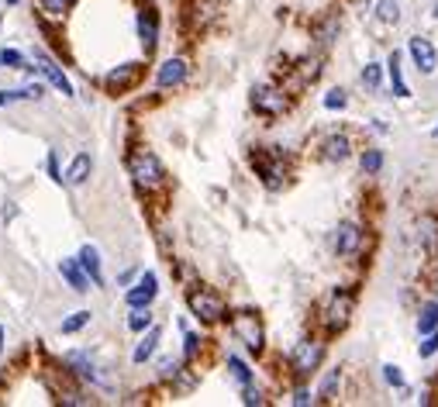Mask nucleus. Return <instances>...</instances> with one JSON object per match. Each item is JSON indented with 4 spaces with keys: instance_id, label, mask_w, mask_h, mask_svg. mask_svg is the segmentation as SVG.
Masks as SVG:
<instances>
[{
    "instance_id": "nucleus-1",
    "label": "nucleus",
    "mask_w": 438,
    "mask_h": 407,
    "mask_svg": "<svg viewBox=\"0 0 438 407\" xmlns=\"http://www.w3.org/2000/svg\"><path fill=\"white\" fill-rule=\"evenodd\" d=\"M128 169H131V180H135V187H138L142 194H156V190L166 187V169H163V163H159L156 152L138 149V152L128 159Z\"/></svg>"
},
{
    "instance_id": "nucleus-2",
    "label": "nucleus",
    "mask_w": 438,
    "mask_h": 407,
    "mask_svg": "<svg viewBox=\"0 0 438 407\" xmlns=\"http://www.w3.org/2000/svg\"><path fill=\"white\" fill-rule=\"evenodd\" d=\"M232 335L249 349V352H263L266 349V328H263V317L259 314H252V310H238V314H232Z\"/></svg>"
},
{
    "instance_id": "nucleus-3",
    "label": "nucleus",
    "mask_w": 438,
    "mask_h": 407,
    "mask_svg": "<svg viewBox=\"0 0 438 407\" xmlns=\"http://www.w3.org/2000/svg\"><path fill=\"white\" fill-rule=\"evenodd\" d=\"M352 310H355V297H352L349 290H332L328 301H325V307H321V324H325V331L339 335V331L352 321Z\"/></svg>"
},
{
    "instance_id": "nucleus-4",
    "label": "nucleus",
    "mask_w": 438,
    "mask_h": 407,
    "mask_svg": "<svg viewBox=\"0 0 438 407\" xmlns=\"http://www.w3.org/2000/svg\"><path fill=\"white\" fill-rule=\"evenodd\" d=\"M186 307H190V314H193L197 321H204V324H214V321L225 317V301H221L214 290H207V287H193V290L186 294Z\"/></svg>"
},
{
    "instance_id": "nucleus-5",
    "label": "nucleus",
    "mask_w": 438,
    "mask_h": 407,
    "mask_svg": "<svg viewBox=\"0 0 438 407\" xmlns=\"http://www.w3.org/2000/svg\"><path fill=\"white\" fill-rule=\"evenodd\" d=\"M321 359H325V342H318V338H304V342H297L293 352H290V366H293V373H297L300 380H307V376L321 366Z\"/></svg>"
},
{
    "instance_id": "nucleus-6",
    "label": "nucleus",
    "mask_w": 438,
    "mask_h": 407,
    "mask_svg": "<svg viewBox=\"0 0 438 407\" xmlns=\"http://www.w3.org/2000/svg\"><path fill=\"white\" fill-rule=\"evenodd\" d=\"M252 107L263 117H279V114L290 110V94L279 90V87H256L252 90Z\"/></svg>"
},
{
    "instance_id": "nucleus-7",
    "label": "nucleus",
    "mask_w": 438,
    "mask_h": 407,
    "mask_svg": "<svg viewBox=\"0 0 438 407\" xmlns=\"http://www.w3.org/2000/svg\"><path fill=\"white\" fill-rule=\"evenodd\" d=\"M142 73H145L142 63H124V66H117V69H111L104 76V87L111 94H128V90H135L142 83Z\"/></svg>"
},
{
    "instance_id": "nucleus-8",
    "label": "nucleus",
    "mask_w": 438,
    "mask_h": 407,
    "mask_svg": "<svg viewBox=\"0 0 438 407\" xmlns=\"http://www.w3.org/2000/svg\"><path fill=\"white\" fill-rule=\"evenodd\" d=\"M407 52H411V59H414L418 73H425V76H432V73H435L438 52H435V45H432L425 35H414V38L407 42Z\"/></svg>"
},
{
    "instance_id": "nucleus-9",
    "label": "nucleus",
    "mask_w": 438,
    "mask_h": 407,
    "mask_svg": "<svg viewBox=\"0 0 438 407\" xmlns=\"http://www.w3.org/2000/svg\"><path fill=\"white\" fill-rule=\"evenodd\" d=\"M156 294H159V280H156V273H142L138 280H135V287L124 294V301L128 307H149L156 301Z\"/></svg>"
},
{
    "instance_id": "nucleus-10",
    "label": "nucleus",
    "mask_w": 438,
    "mask_h": 407,
    "mask_svg": "<svg viewBox=\"0 0 438 407\" xmlns=\"http://www.w3.org/2000/svg\"><path fill=\"white\" fill-rule=\"evenodd\" d=\"M35 63H38V73H42V76H45L63 97H73V83H70V76H66V73H63L45 52H35Z\"/></svg>"
},
{
    "instance_id": "nucleus-11",
    "label": "nucleus",
    "mask_w": 438,
    "mask_h": 407,
    "mask_svg": "<svg viewBox=\"0 0 438 407\" xmlns=\"http://www.w3.org/2000/svg\"><path fill=\"white\" fill-rule=\"evenodd\" d=\"M359 249H362V228L352 224V221L339 224V231H335V252H339L342 259H352Z\"/></svg>"
},
{
    "instance_id": "nucleus-12",
    "label": "nucleus",
    "mask_w": 438,
    "mask_h": 407,
    "mask_svg": "<svg viewBox=\"0 0 438 407\" xmlns=\"http://www.w3.org/2000/svg\"><path fill=\"white\" fill-rule=\"evenodd\" d=\"M138 38L145 45V56H152L156 52V42H159V17H156L152 7H142L138 10Z\"/></svg>"
},
{
    "instance_id": "nucleus-13",
    "label": "nucleus",
    "mask_w": 438,
    "mask_h": 407,
    "mask_svg": "<svg viewBox=\"0 0 438 407\" xmlns=\"http://www.w3.org/2000/svg\"><path fill=\"white\" fill-rule=\"evenodd\" d=\"M59 273H63V280H66L76 294H87L90 290V276H87V269H83L80 259H59Z\"/></svg>"
},
{
    "instance_id": "nucleus-14",
    "label": "nucleus",
    "mask_w": 438,
    "mask_h": 407,
    "mask_svg": "<svg viewBox=\"0 0 438 407\" xmlns=\"http://www.w3.org/2000/svg\"><path fill=\"white\" fill-rule=\"evenodd\" d=\"M186 80V59H166L163 66H159V76H156V83H159V90H170V87H179Z\"/></svg>"
},
{
    "instance_id": "nucleus-15",
    "label": "nucleus",
    "mask_w": 438,
    "mask_h": 407,
    "mask_svg": "<svg viewBox=\"0 0 438 407\" xmlns=\"http://www.w3.org/2000/svg\"><path fill=\"white\" fill-rule=\"evenodd\" d=\"M218 17V3L214 0H190L186 3V21L190 28H207Z\"/></svg>"
},
{
    "instance_id": "nucleus-16",
    "label": "nucleus",
    "mask_w": 438,
    "mask_h": 407,
    "mask_svg": "<svg viewBox=\"0 0 438 407\" xmlns=\"http://www.w3.org/2000/svg\"><path fill=\"white\" fill-rule=\"evenodd\" d=\"M349 152H352L349 135H328V138L321 142V159H325V163H346Z\"/></svg>"
},
{
    "instance_id": "nucleus-17",
    "label": "nucleus",
    "mask_w": 438,
    "mask_h": 407,
    "mask_svg": "<svg viewBox=\"0 0 438 407\" xmlns=\"http://www.w3.org/2000/svg\"><path fill=\"white\" fill-rule=\"evenodd\" d=\"M252 163H256V169H259V176H263V183L269 187V190H279V187H283V176H286L283 163H276V159H263V156H256Z\"/></svg>"
},
{
    "instance_id": "nucleus-18",
    "label": "nucleus",
    "mask_w": 438,
    "mask_h": 407,
    "mask_svg": "<svg viewBox=\"0 0 438 407\" xmlns=\"http://www.w3.org/2000/svg\"><path fill=\"white\" fill-rule=\"evenodd\" d=\"M66 366H73L76 376L87 380V383H104L100 373H97V366H93V359H90L87 352H66Z\"/></svg>"
},
{
    "instance_id": "nucleus-19",
    "label": "nucleus",
    "mask_w": 438,
    "mask_h": 407,
    "mask_svg": "<svg viewBox=\"0 0 438 407\" xmlns=\"http://www.w3.org/2000/svg\"><path fill=\"white\" fill-rule=\"evenodd\" d=\"M80 263H83V269H87L90 283L100 287V283H104V273H100V252H97L93 245H83V249H80Z\"/></svg>"
},
{
    "instance_id": "nucleus-20",
    "label": "nucleus",
    "mask_w": 438,
    "mask_h": 407,
    "mask_svg": "<svg viewBox=\"0 0 438 407\" xmlns=\"http://www.w3.org/2000/svg\"><path fill=\"white\" fill-rule=\"evenodd\" d=\"M159 338H163V331H159V328H149V331H145V338L135 345V356H131V359H135L138 366H142V363H149V359L156 356V345H159Z\"/></svg>"
},
{
    "instance_id": "nucleus-21",
    "label": "nucleus",
    "mask_w": 438,
    "mask_h": 407,
    "mask_svg": "<svg viewBox=\"0 0 438 407\" xmlns=\"http://www.w3.org/2000/svg\"><path fill=\"white\" fill-rule=\"evenodd\" d=\"M90 173H93V159L90 156H76L73 166H70V173H66V183L70 187H83L90 180Z\"/></svg>"
},
{
    "instance_id": "nucleus-22",
    "label": "nucleus",
    "mask_w": 438,
    "mask_h": 407,
    "mask_svg": "<svg viewBox=\"0 0 438 407\" xmlns=\"http://www.w3.org/2000/svg\"><path fill=\"white\" fill-rule=\"evenodd\" d=\"M387 69H390V83H394V97H411L407 83H404V73H400V52H394L387 59Z\"/></svg>"
},
{
    "instance_id": "nucleus-23",
    "label": "nucleus",
    "mask_w": 438,
    "mask_h": 407,
    "mask_svg": "<svg viewBox=\"0 0 438 407\" xmlns=\"http://www.w3.org/2000/svg\"><path fill=\"white\" fill-rule=\"evenodd\" d=\"M42 97V83H28L21 90H0V107L3 103H17V101H38Z\"/></svg>"
},
{
    "instance_id": "nucleus-24",
    "label": "nucleus",
    "mask_w": 438,
    "mask_h": 407,
    "mask_svg": "<svg viewBox=\"0 0 438 407\" xmlns=\"http://www.w3.org/2000/svg\"><path fill=\"white\" fill-rule=\"evenodd\" d=\"M38 7H42V14H45V17L63 21V17H66V10H73V7H76V0H38Z\"/></svg>"
},
{
    "instance_id": "nucleus-25",
    "label": "nucleus",
    "mask_w": 438,
    "mask_h": 407,
    "mask_svg": "<svg viewBox=\"0 0 438 407\" xmlns=\"http://www.w3.org/2000/svg\"><path fill=\"white\" fill-rule=\"evenodd\" d=\"M418 331L428 335V331H438V304H425L421 314H418Z\"/></svg>"
},
{
    "instance_id": "nucleus-26",
    "label": "nucleus",
    "mask_w": 438,
    "mask_h": 407,
    "mask_svg": "<svg viewBox=\"0 0 438 407\" xmlns=\"http://www.w3.org/2000/svg\"><path fill=\"white\" fill-rule=\"evenodd\" d=\"M228 369H232V376H235L238 387H249V383H252V369H249L238 356H228Z\"/></svg>"
},
{
    "instance_id": "nucleus-27",
    "label": "nucleus",
    "mask_w": 438,
    "mask_h": 407,
    "mask_svg": "<svg viewBox=\"0 0 438 407\" xmlns=\"http://www.w3.org/2000/svg\"><path fill=\"white\" fill-rule=\"evenodd\" d=\"M376 17H380L383 24H397V21H400V3H397V0H380V3H376Z\"/></svg>"
},
{
    "instance_id": "nucleus-28",
    "label": "nucleus",
    "mask_w": 438,
    "mask_h": 407,
    "mask_svg": "<svg viewBox=\"0 0 438 407\" xmlns=\"http://www.w3.org/2000/svg\"><path fill=\"white\" fill-rule=\"evenodd\" d=\"M362 87H366V90H380V87H383V66H380V63H369V66L362 69Z\"/></svg>"
},
{
    "instance_id": "nucleus-29",
    "label": "nucleus",
    "mask_w": 438,
    "mask_h": 407,
    "mask_svg": "<svg viewBox=\"0 0 438 407\" xmlns=\"http://www.w3.org/2000/svg\"><path fill=\"white\" fill-rule=\"evenodd\" d=\"M128 328H131V331H145V328H152V314H149V307H131V314H128Z\"/></svg>"
},
{
    "instance_id": "nucleus-30",
    "label": "nucleus",
    "mask_w": 438,
    "mask_h": 407,
    "mask_svg": "<svg viewBox=\"0 0 438 407\" xmlns=\"http://www.w3.org/2000/svg\"><path fill=\"white\" fill-rule=\"evenodd\" d=\"M359 166H362V173H366V176L380 173V166H383V152H380V149H369V152H362Z\"/></svg>"
},
{
    "instance_id": "nucleus-31",
    "label": "nucleus",
    "mask_w": 438,
    "mask_h": 407,
    "mask_svg": "<svg viewBox=\"0 0 438 407\" xmlns=\"http://www.w3.org/2000/svg\"><path fill=\"white\" fill-rule=\"evenodd\" d=\"M90 324V310H76V314H70L66 321H63V335H73V331H80V328H87Z\"/></svg>"
},
{
    "instance_id": "nucleus-32",
    "label": "nucleus",
    "mask_w": 438,
    "mask_h": 407,
    "mask_svg": "<svg viewBox=\"0 0 438 407\" xmlns=\"http://www.w3.org/2000/svg\"><path fill=\"white\" fill-rule=\"evenodd\" d=\"M339 380H342V373H339V369H332V373L325 376V383H321L318 397H321V401H335V390H339Z\"/></svg>"
},
{
    "instance_id": "nucleus-33",
    "label": "nucleus",
    "mask_w": 438,
    "mask_h": 407,
    "mask_svg": "<svg viewBox=\"0 0 438 407\" xmlns=\"http://www.w3.org/2000/svg\"><path fill=\"white\" fill-rule=\"evenodd\" d=\"M421 228H425V231H421V238H425V249H428V252H435V249H438V221L425 217V221H421Z\"/></svg>"
},
{
    "instance_id": "nucleus-34",
    "label": "nucleus",
    "mask_w": 438,
    "mask_h": 407,
    "mask_svg": "<svg viewBox=\"0 0 438 407\" xmlns=\"http://www.w3.org/2000/svg\"><path fill=\"white\" fill-rule=\"evenodd\" d=\"M0 63H3L7 69H24V56H21L17 49H3V52H0Z\"/></svg>"
},
{
    "instance_id": "nucleus-35",
    "label": "nucleus",
    "mask_w": 438,
    "mask_h": 407,
    "mask_svg": "<svg viewBox=\"0 0 438 407\" xmlns=\"http://www.w3.org/2000/svg\"><path fill=\"white\" fill-rule=\"evenodd\" d=\"M346 103H349V97H346V90H339V87L325 94V107H328V110H342Z\"/></svg>"
},
{
    "instance_id": "nucleus-36",
    "label": "nucleus",
    "mask_w": 438,
    "mask_h": 407,
    "mask_svg": "<svg viewBox=\"0 0 438 407\" xmlns=\"http://www.w3.org/2000/svg\"><path fill=\"white\" fill-rule=\"evenodd\" d=\"M435 352H438V331H428V335H425V342L418 345V356H421V359H428V356H435Z\"/></svg>"
},
{
    "instance_id": "nucleus-37",
    "label": "nucleus",
    "mask_w": 438,
    "mask_h": 407,
    "mask_svg": "<svg viewBox=\"0 0 438 407\" xmlns=\"http://www.w3.org/2000/svg\"><path fill=\"white\" fill-rule=\"evenodd\" d=\"M179 376V359H163L159 363V380H176Z\"/></svg>"
},
{
    "instance_id": "nucleus-38",
    "label": "nucleus",
    "mask_w": 438,
    "mask_h": 407,
    "mask_svg": "<svg viewBox=\"0 0 438 407\" xmlns=\"http://www.w3.org/2000/svg\"><path fill=\"white\" fill-rule=\"evenodd\" d=\"M383 380H387L390 387H404V373H400L397 366H383Z\"/></svg>"
},
{
    "instance_id": "nucleus-39",
    "label": "nucleus",
    "mask_w": 438,
    "mask_h": 407,
    "mask_svg": "<svg viewBox=\"0 0 438 407\" xmlns=\"http://www.w3.org/2000/svg\"><path fill=\"white\" fill-rule=\"evenodd\" d=\"M242 390H245V397H242L245 404H266V397L256 390V387H252V383H249V387H242Z\"/></svg>"
},
{
    "instance_id": "nucleus-40",
    "label": "nucleus",
    "mask_w": 438,
    "mask_h": 407,
    "mask_svg": "<svg viewBox=\"0 0 438 407\" xmlns=\"http://www.w3.org/2000/svg\"><path fill=\"white\" fill-rule=\"evenodd\" d=\"M197 342H200V338H197L193 331H186V359H193V356H197Z\"/></svg>"
},
{
    "instance_id": "nucleus-41",
    "label": "nucleus",
    "mask_w": 438,
    "mask_h": 407,
    "mask_svg": "<svg viewBox=\"0 0 438 407\" xmlns=\"http://www.w3.org/2000/svg\"><path fill=\"white\" fill-rule=\"evenodd\" d=\"M293 404H311V390H304V387H300V390H297V394H293Z\"/></svg>"
},
{
    "instance_id": "nucleus-42",
    "label": "nucleus",
    "mask_w": 438,
    "mask_h": 407,
    "mask_svg": "<svg viewBox=\"0 0 438 407\" xmlns=\"http://www.w3.org/2000/svg\"><path fill=\"white\" fill-rule=\"evenodd\" d=\"M49 173H52V180H56V183H63V176H59V163H56V156H49Z\"/></svg>"
},
{
    "instance_id": "nucleus-43",
    "label": "nucleus",
    "mask_w": 438,
    "mask_h": 407,
    "mask_svg": "<svg viewBox=\"0 0 438 407\" xmlns=\"http://www.w3.org/2000/svg\"><path fill=\"white\" fill-rule=\"evenodd\" d=\"M0 352H3V328H0Z\"/></svg>"
},
{
    "instance_id": "nucleus-44",
    "label": "nucleus",
    "mask_w": 438,
    "mask_h": 407,
    "mask_svg": "<svg viewBox=\"0 0 438 407\" xmlns=\"http://www.w3.org/2000/svg\"><path fill=\"white\" fill-rule=\"evenodd\" d=\"M7 3H17V0H7Z\"/></svg>"
},
{
    "instance_id": "nucleus-45",
    "label": "nucleus",
    "mask_w": 438,
    "mask_h": 407,
    "mask_svg": "<svg viewBox=\"0 0 438 407\" xmlns=\"http://www.w3.org/2000/svg\"><path fill=\"white\" fill-rule=\"evenodd\" d=\"M435 14H438V7H435Z\"/></svg>"
},
{
    "instance_id": "nucleus-46",
    "label": "nucleus",
    "mask_w": 438,
    "mask_h": 407,
    "mask_svg": "<svg viewBox=\"0 0 438 407\" xmlns=\"http://www.w3.org/2000/svg\"><path fill=\"white\" fill-rule=\"evenodd\" d=\"M435 135H438V128H435Z\"/></svg>"
},
{
    "instance_id": "nucleus-47",
    "label": "nucleus",
    "mask_w": 438,
    "mask_h": 407,
    "mask_svg": "<svg viewBox=\"0 0 438 407\" xmlns=\"http://www.w3.org/2000/svg\"><path fill=\"white\" fill-rule=\"evenodd\" d=\"M0 66H3V63H0Z\"/></svg>"
}]
</instances>
